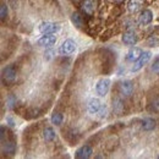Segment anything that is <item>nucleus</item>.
Segmentation results:
<instances>
[{"mask_svg":"<svg viewBox=\"0 0 159 159\" xmlns=\"http://www.w3.org/2000/svg\"><path fill=\"white\" fill-rule=\"evenodd\" d=\"M43 139L45 142H52L57 139V134L53 127H45L43 130Z\"/></svg>","mask_w":159,"mask_h":159,"instance_id":"nucleus-16","label":"nucleus"},{"mask_svg":"<svg viewBox=\"0 0 159 159\" xmlns=\"http://www.w3.org/2000/svg\"><path fill=\"white\" fill-rule=\"evenodd\" d=\"M1 151H2V153H6V154L12 156L16 152V143L14 141H6V142L2 141Z\"/></svg>","mask_w":159,"mask_h":159,"instance_id":"nucleus-14","label":"nucleus"},{"mask_svg":"<svg viewBox=\"0 0 159 159\" xmlns=\"http://www.w3.org/2000/svg\"><path fill=\"white\" fill-rule=\"evenodd\" d=\"M52 54H53V52H52V50H49V52H47V53L44 54V55H45L44 58H45L47 60H49L50 58H52Z\"/></svg>","mask_w":159,"mask_h":159,"instance_id":"nucleus-27","label":"nucleus"},{"mask_svg":"<svg viewBox=\"0 0 159 159\" xmlns=\"http://www.w3.org/2000/svg\"><path fill=\"white\" fill-rule=\"evenodd\" d=\"M114 1H116V2H122L124 0H114Z\"/></svg>","mask_w":159,"mask_h":159,"instance_id":"nucleus-29","label":"nucleus"},{"mask_svg":"<svg viewBox=\"0 0 159 159\" xmlns=\"http://www.w3.org/2000/svg\"><path fill=\"white\" fill-rule=\"evenodd\" d=\"M149 111H153V113H158L159 114V97L154 98L149 103V107H148Z\"/></svg>","mask_w":159,"mask_h":159,"instance_id":"nucleus-20","label":"nucleus"},{"mask_svg":"<svg viewBox=\"0 0 159 159\" xmlns=\"http://www.w3.org/2000/svg\"><path fill=\"white\" fill-rule=\"evenodd\" d=\"M121 39L124 42V44H126V45H135L139 42V36H137V33L135 31L130 30V31H126L122 34Z\"/></svg>","mask_w":159,"mask_h":159,"instance_id":"nucleus-10","label":"nucleus"},{"mask_svg":"<svg viewBox=\"0 0 159 159\" xmlns=\"http://www.w3.org/2000/svg\"><path fill=\"white\" fill-rule=\"evenodd\" d=\"M143 5V0H130L127 4V9L130 12H137L139 10H141Z\"/></svg>","mask_w":159,"mask_h":159,"instance_id":"nucleus-17","label":"nucleus"},{"mask_svg":"<svg viewBox=\"0 0 159 159\" xmlns=\"http://www.w3.org/2000/svg\"><path fill=\"white\" fill-rule=\"evenodd\" d=\"M38 31L42 34H55L60 31V26L54 22H42L38 26Z\"/></svg>","mask_w":159,"mask_h":159,"instance_id":"nucleus-3","label":"nucleus"},{"mask_svg":"<svg viewBox=\"0 0 159 159\" xmlns=\"http://www.w3.org/2000/svg\"><path fill=\"white\" fill-rule=\"evenodd\" d=\"M110 84L111 81L109 79H100L96 84V93L99 97H105L110 89Z\"/></svg>","mask_w":159,"mask_h":159,"instance_id":"nucleus-4","label":"nucleus"},{"mask_svg":"<svg viewBox=\"0 0 159 159\" xmlns=\"http://www.w3.org/2000/svg\"><path fill=\"white\" fill-rule=\"evenodd\" d=\"M16 102H17V99H16V97H15V96H9V97H7V99H6L7 107H9L10 109H12V108L15 107Z\"/></svg>","mask_w":159,"mask_h":159,"instance_id":"nucleus-25","label":"nucleus"},{"mask_svg":"<svg viewBox=\"0 0 159 159\" xmlns=\"http://www.w3.org/2000/svg\"><path fill=\"white\" fill-rule=\"evenodd\" d=\"M102 102L98 98H91L87 103V110L91 115H97L102 108Z\"/></svg>","mask_w":159,"mask_h":159,"instance_id":"nucleus-8","label":"nucleus"},{"mask_svg":"<svg viewBox=\"0 0 159 159\" xmlns=\"http://www.w3.org/2000/svg\"><path fill=\"white\" fill-rule=\"evenodd\" d=\"M97 116H98L99 119H105V118L108 116V107H107L105 104L102 105V108H100L99 113L97 114Z\"/></svg>","mask_w":159,"mask_h":159,"instance_id":"nucleus-22","label":"nucleus"},{"mask_svg":"<svg viewBox=\"0 0 159 159\" xmlns=\"http://www.w3.org/2000/svg\"><path fill=\"white\" fill-rule=\"evenodd\" d=\"M147 44L151 45V47H157L159 44V40L157 37H149L148 40H147Z\"/></svg>","mask_w":159,"mask_h":159,"instance_id":"nucleus-26","label":"nucleus"},{"mask_svg":"<svg viewBox=\"0 0 159 159\" xmlns=\"http://www.w3.org/2000/svg\"><path fill=\"white\" fill-rule=\"evenodd\" d=\"M120 94H122L124 97H130L134 93V83L130 80H125L121 81L119 84Z\"/></svg>","mask_w":159,"mask_h":159,"instance_id":"nucleus-6","label":"nucleus"},{"mask_svg":"<svg viewBox=\"0 0 159 159\" xmlns=\"http://www.w3.org/2000/svg\"><path fill=\"white\" fill-rule=\"evenodd\" d=\"M71 21H72V23L77 27V28H81L82 27V17H81V15H80L79 12H74L72 15H71Z\"/></svg>","mask_w":159,"mask_h":159,"instance_id":"nucleus-19","label":"nucleus"},{"mask_svg":"<svg viewBox=\"0 0 159 159\" xmlns=\"http://www.w3.org/2000/svg\"><path fill=\"white\" fill-rule=\"evenodd\" d=\"M151 58H152V53H151V52H143L142 55L134 62V66H132L131 71H132V72H137V71H139L144 65L148 64V61L151 60Z\"/></svg>","mask_w":159,"mask_h":159,"instance_id":"nucleus-5","label":"nucleus"},{"mask_svg":"<svg viewBox=\"0 0 159 159\" xmlns=\"http://www.w3.org/2000/svg\"><path fill=\"white\" fill-rule=\"evenodd\" d=\"M92 153H93L92 147H91V146H88V144H84V146L80 147L79 149L76 151V158L87 159L92 156Z\"/></svg>","mask_w":159,"mask_h":159,"instance_id":"nucleus-11","label":"nucleus"},{"mask_svg":"<svg viewBox=\"0 0 159 159\" xmlns=\"http://www.w3.org/2000/svg\"><path fill=\"white\" fill-rule=\"evenodd\" d=\"M142 49H139L137 47H134V48H131L129 52H127V54H126V61H130V62H135L136 60L139 59V57L142 55Z\"/></svg>","mask_w":159,"mask_h":159,"instance_id":"nucleus-13","label":"nucleus"},{"mask_svg":"<svg viewBox=\"0 0 159 159\" xmlns=\"http://www.w3.org/2000/svg\"><path fill=\"white\" fill-rule=\"evenodd\" d=\"M6 16H7V6H6V4H1V6H0V17L4 21Z\"/></svg>","mask_w":159,"mask_h":159,"instance_id":"nucleus-24","label":"nucleus"},{"mask_svg":"<svg viewBox=\"0 0 159 159\" xmlns=\"http://www.w3.org/2000/svg\"><path fill=\"white\" fill-rule=\"evenodd\" d=\"M7 121H9V122H10V126H15V122H14V120L11 119V118H7Z\"/></svg>","mask_w":159,"mask_h":159,"instance_id":"nucleus-28","label":"nucleus"},{"mask_svg":"<svg viewBox=\"0 0 159 159\" xmlns=\"http://www.w3.org/2000/svg\"><path fill=\"white\" fill-rule=\"evenodd\" d=\"M153 21V12L151 10H143L137 17V23L139 26H147Z\"/></svg>","mask_w":159,"mask_h":159,"instance_id":"nucleus-9","label":"nucleus"},{"mask_svg":"<svg viewBox=\"0 0 159 159\" xmlns=\"http://www.w3.org/2000/svg\"><path fill=\"white\" fill-rule=\"evenodd\" d=\"M1 79H2L4 83H12V82H15L16 79H17V71H16L15 66L9 65V66L4 67L2 71H1Z\"/></svg>","mask_w":159,"mask_h":159,"instance_id":"nucleus-1","label":"nucleus"},{"mask_svg":"<svg viewBox=\"0 0 159 159\" xmlns=\"http://www.w3.org/2000/svg\"><path fill=\"white\" fill-rule=\"evenodd\" d=\"M158 158H159V156H158Z\"/></svg>","mask_w":159,"mask_h":159,"instance_id":"nucleus-30","label":"nucleus"},{"mask_svg":"<svg viewBox=\"0 0 159 159\" xmlns=\"http://www.w3.org/2000/svg\"><path fill=\"white\" fill-rule=\"evenodd\" d=\"M156 126H157V121L153 118H146L141 122V127L144 131H152V130L156 129Z\"/></svg>","mask_w":159,"mask_h":159,"instance_id":"nucleus-15","label":"nucleus"},{"mask_svg":"<svg viewBox=\"0 0 159 159\" xmlns=\"http://www.w3.org/2000/svg\"><path fill=\"white\" fill-rule=\"evenodd\" d=\"M97 9V0H83L82 10L87 15H92Z\"/></svg>","mask_w":159,"mask_h":159,"instance_id":"nucleus-12","label":"nucleus"},{"mask_svg":"<svg viewBox=\"0 0 159 159\" xmlns=\"http://www.w3.org/2000/svg\"><path fill=\"white\" fill-rule=\"evenodd\" d=\"M62 115L60 114V113H54L53 115H52V118H50V121H52V124H54V125H57V126H59L60 124L62 122Z\"/></svg>","mask_w":159,"mask_h":159,"instance_id":"nucleus-21","label":"nucleus"},{"mask_svg":"<svg viewBox=\"0 0 159 159\" xmlns=\"http://www.w3.org/2000/svg\"><path fill=\"white\" fill-rule=\"evenodd\" d=\"M76 47H77V44L74 39H66L62 42V44L59 47L58 52H59L60 55H64V57L65 55H71L76 50Z\"/></svg>","mask_w":159,"mask_h":159,"instance_id":"nucleus-2","label":"nucleus"},{"mask_svg":"<svg viewBox=\"0 0 159 159\" xmlns=\"http://www.w3.org/2000/svg\"><path fill=\"white\" fill-rule=\"evenodd\" d=\"M151 70L153 71V74H156V75H159V55L156 58V59L153 60V62H152V66H151Z\"/></svg>","mask_w":159,"mask_h":159,"instance_id":"nucleus-23","label":"nucleus"},{"mask_svg":"<svg viewBox=\"0 0 159 159\" xmlns=\"http://www.w3.org/2000/svg\"><path fill=\"white\" fill-rule=\"evenodd\" d=\"M113 110L118 115H121L124 113V102L120 98H115L113 100Z\"/></svg>","mask_w":159,"mask_h":159,"instance_id":"nucleus-18","label":"nucleus"},{"mask_svg":"<svg viewBox=\"0 0 159 159\" xmlns=\"http://www.w3.org/2000/svg\"><path fill=\"white\" fill-rule=\"evenodd\" d=\"M58 38L54 34H43L39 39L37 40V44L43 48H50L57 43Z\"/></svg>","mask_w":159,"mask_h":159,"instance_id":"nucleus-7","label":"nucleus"}]
</instances>
